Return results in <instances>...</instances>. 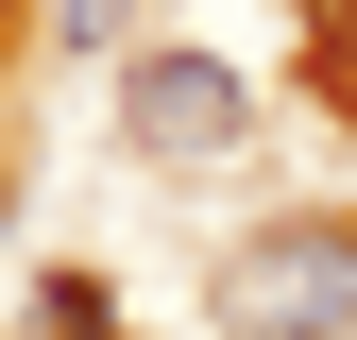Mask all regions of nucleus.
<instances>
[{
    "mask_svg": "<svg viewBox=\"0 0 357 340\" xmlns=\"http://www.w3.org/2000/svg\"><path fill=\"white\" fill-rule=\"evenodd\" d=\"M221 323L238 340H357V222H255L221 255Z\"/></svg>",
    "mask_w": 357,
    "mask_h": 340,
    "instance_id": "f257e3e1",
    "label": "nucleus"
},
{
    "mask_svg": "<svg viewBox=\"0 0 357 340\" xmlns=\"http://www.w3.org/2000/svg\"><path fill=\"white\" fill-rule=\"evenodd\" d=\"M119 119H137V153L204 170V153H238V137H255V85L221 68V52H137V68H119Z\"/></svg>",
    "mask_w": 357,
    "mask_h": 340,
    "instance_id": "f03ea898",
    "label": "nucleus"
},
{
    "mask_svg": "<svg viewBox=\"0 0 357 340\" xmlns=\"http://www.w3.org/2000/svg\"><path fill=\"white\" fill-rule=\"evenodd\" d=\"M102 323H119L102 272H52V289H34V340H102Z\"/></svg>",
    "mask_w": 357,
    "mask_h": 340,
    "instance_id": "7ed1b4c3",
    "label": "nucleus"
},
{
    "mask_svg": "<svg viewBox=\"0 0 357 340\" xmlns=\"http://www.w3.org/2000/svg\"><path fill=\"white\" fill-rule=\"evenodd\" d=\"M52 34H68V52H119V34H137V0H52Z\"/></svg>",
    "mask_w": 357,
    "mask_h": 340,
    "instance_id": "20e7f679",
    "label": "nucleus"
}]
</instances>
